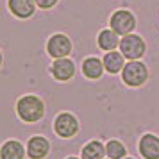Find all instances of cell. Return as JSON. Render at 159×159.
<instances>
[{
    "mask_svg": "<svg viewBox=\"0 0 159 159\" xmlns=\"http://www.w3.org/2000/svg\"><path fill=\"white\" fill-rule=\"evenodd\" d=\"M122 79L127 86L138 88L148 79V70H147V66H145L143 63H139V61H130V63H127V65L123 66Z\"/></svg>",
    "mask_w": 159,
    "mask_h": 159,
    "instance_id": "cell-2",
    "label": "cell"
},
{
    "mask_svg": "<svg viewBox=\"0 0 159 159\" xmlns=\"http://www.w3.org/2000/svg\"><path fill=\"white\" fill-rule=\"evenodd\" d=\"M136 27V18L130 11H125V9H120L113 13L111 16V29L115 30L116 34L120 36H125V34H130Z\"/></svg>",
    "mask_w": 159,
    "mask_h": 159,
    "instance_id": "cell-6",
    "label": "cell"
},
{
    "mask_svg": "<svg viewBox=\"0 0 159 159\" xmlns=\"http://www.w3.org/2000/svg\"><path fill=\"white\" fill-rule=\"evenodd\" d=\"M59 0H36V6L39 9H43V11H48V9L56 7L57 6Z\"/></svg>",
    "mask_w": 159,
    "mask_h": 159,
    "instance_id": "cell-17",
    "label": "cell"
},
{
    "mask_svg": "<svg viewBox=\"0 0 159 159\" xmlns=\"http://www.w3.org/2000/svg\"><path fill=\"white\" fill-rule=\"evenodd\" d=\"M15 111L25 123H36L45 116V102L36 95H22L16 100Z\"/></svg>",
    "mask_w": 159,
    "mask_h": 159,
    "instance_id": "cell-1",
    "label": "cell"
},
{
    "mask_svg": "<svg viewBox=\"0 0 159 159\" xmlns=\"http://www.w3.org/2000/svg\"><path fill=\"white\" fill-rule=\"evenodd\" d=\"M104 63H102L98 57H86L82 61V73H84V77L88 79H100L102 73H104Z\"/></svg>",
    "mask_w": 159,
    "mask_h": 159,
    "instance_id": "cell-12",
    "label": "cell"
},
{
    "mask_svg": "<svg viewBox=\"0 0 159 159\" xmlns=\"http://www.w3.org/2000/svg\"><path fill=\"white\" fill-rule=\"evenodd\" d=\"M139 152L145 159H159V138L154 134H145L139 139Z\"/></svg>",
    "mask_w": 159,
    "mask_h": 159,
    "instance_id": "cell-11",
    "label": "cell"
},
{
    "mask_svg": "<svg viewBox=\"0 0 159 159\" xmlns=\"http://www.w3.org/2000/svg\"><path fill=\"white\" fill-rule=\"evenodd\" d=\"M120 50H122L123 57L127 59H139L145 54L147 47H145V41L138 34H125V36L120 39Z\"/></svg>",
    "mask_w": 159,
    "mask_h": 159,
    "instance_id": "cell-5",
    "label": "cell"
},
{
    "mask_svg": "<svg viewBox=\"0 0 159 159\" xmlns=\"http://www.w3.org/2000/svg\"><path fill=\"white\" fill-rule=\"evenodd\" d=\"M66 159H82V157H73V156H70V157H66Z\"/></svg>",
    "mask_w": 159,
    "mask_h": 159,
    "instance_id": "cell-19",
    "label": "cell"
},
{
    "mask_svg": "<svg viewBox=\"0 0 159 159\" xmlns=\"http://www.w3.org/2000/svg\"><path fill=\"white\" fill-rule=\"evenodd\" d=\"M27 157L29 159H45L50 152V141L45 136H30L27 141Z\"/></svg>",
    "mask_w": 159,
    "mask_h": 159,
    "instance_id": "cell-7",
    "label": "cell"
},
{
    "mask_svg": "<svg viewBox=\"0 0 159 159\" xmlns=\"http://www.w3.org/2000/svg\"><path fill=\"white\" fill-rule=\"evenodd\" d=\"M54 132L59 138H73L79 132V122L72 113H59L54 120Z\"/></svg>",
    "mask_w": 159,
    "mask_h": 159,
    "instance_id": "cell-4",
    "label": "cell"
},
{
    "mask_svg": "<svg viewBox=\"0 0 159 159\" xmlns=\"http://www.w3.org/2000/svg\"><path fill=\"white\" fill-rule=\"evenodd\" d=\"M122 159H132V157H122Z\"/></svg>",
    "mask_w": 159,
    "mask_h": 159,
    "instance_id": "cell-20",
    "label": "cell"
},
{
    "mask_svg": "<svg viewBox=\"0 0 159 159\" xmlns=\"http://www.w3.org/2000/svg\"><path fill=\"white\" fill-rule=\"evenodd\" d=\"M2 63H4V56H2V50H0V66H2Z\"/></svg>",
    "mask_w": 159,
    "mask_h": 159,
    "instance_id": "cell-18",
    "label": "cell"
},
{
    "mask_svg": "<svg viewBox=\"0 0 159 159\" xmlns=\"http://www.w3.org/2000/svg\"><path fill=\"white\" fill-rule=\"evenodd\" d=\"M102 63H104L106 72H109V73H118L120 70H123V66H125V57H123L122 52L111 50V52H107V54L104 56Z\"/></svg>",
    "mask_w": 159,
    "mask_h": 159,
    "instance_id": "cell-13",
    "label": "cell"
},
{
    "mask_svg": "<svg viewBox=\"0 0 159 159\" xmlns=\"http://www.w3.org/2000/svg\"><path fill=\"white\" fill-rule=\"evenodd\" d=\"M36 0H7L9 13L20 20H27L36 11Z\"/></svg>",
    "mask_w": 159,
    "mask_h": 159,
    "instance_id": "cell-9",
    "label": "cell"
},
{
    "mask_svg": "<svg viewBox=\"0 0 159 159\" xmlns=\"http://www.w3.org/2000/svg\"><path fill=\"white\" fill-rule=\"evenodd\" d=\"M50 73L56 80L66 82L75 75V65H73L72 59H66V57L54 59V63L50 65Z\"/></svg>",
    "mask_w": 159,
    "mask_h": 159,
    "instance_id": "cell-8",
    "label": "cell"
},
{
    "mask_svg": "<svg viewBox=\"0 0 159 159\" xmlns=\"http://www.w3.org/2000/svg\"><path fill=\"white\" fill-rule=\"evenodd\" d=\"M97 43L100 47L102 50H115L116 47H120V39H118V34H116L113 29H106V30H100V34L97 38Z\"/></svg>",
    "mask_w": 159,
    "mask_h": 159,
    "instance_id": "cell-14",
    "label": "cell"
},
{
    "mask_svg": "<svg viewBox=\"0 0 159 159\" xmlns=\"http://www.w3.org/2000/svg\"><path fill=\"white\" fill-rule=\"evenodd\" d=\"M72 52V39L63 34V32H57V34H52L47 41V54L54 59H61V57H68Z\"/></svg>",
    "mask_w": 159,
    "mask_h": 159,
    "instance_id": "cell-3",
    "label": "cell"
},
{
    "mask_svg": "<svg viewBox=\"0 0 159 159\" xmlns=\"http://www.w3.org/2000/svg\"><path fill=\"white\" fill-rule=\"evenodd\" d=\"M106 154H107L109 159H122V157H125L127 148H125V145H123L122 141L111 139V141L106 145Z\"/></svg>",
    "mask_w": 159,
    "mask_h": 159,
    "instance_id": "cell-16",
    "label": "cell"
},
{
    "mask_svg": "<svg viewBox=\"0 0 159 159\" xmlns=\"http://www.w3.org/2000/svg\"><path fill=\"white\" fill-rule=\"evenodd\" d=\"M104 156H106V147L97 139L86 143L82 147V152H80L82 159H104Z\"/></svg>",
    "mask_w": 159,
    "mask_h": 159,
    "instance_id": "cell-15",
    "label": "cell"
},
{
    "mask_svg": "<svg viewBox=\"0 0 159 159\" xmlns=\"http://www.w3.org/2000/svg\"><path fill=\"white\" fill-rule=\"evenodd\" d=\"M25 147L18 139H6L0 145V159H25Z\"/></svg>",
    "mask_w": 159,
    "mask_h": 159,
    "instance_id": "cell-10",
    "label": "cell"
}]
</instances>
